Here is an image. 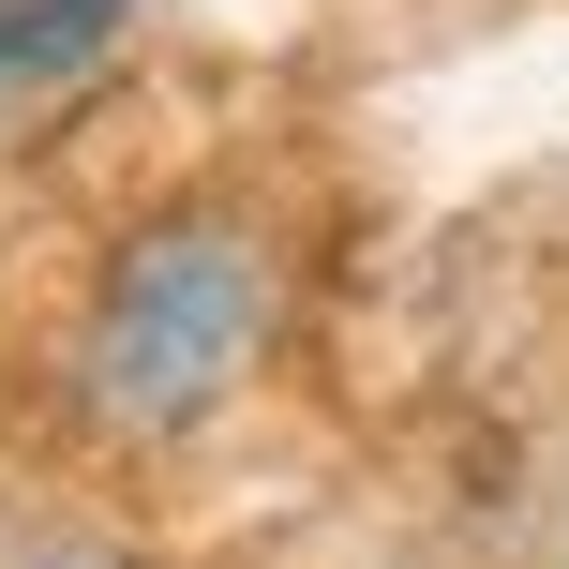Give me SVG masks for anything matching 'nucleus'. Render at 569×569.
<instances>
[{"instance_id":"obj_2","label":"nucleus","mask_w":569,"mask_h":569,"mask_svg":"<svg viewBox=\"0 0 569 569\" xmlns=\"http://www.w3.org/2000/svg\"><path fill=\"white\" fill-rule=\"evenodd\" d=\"M120 30V0H0V90L16 76H60V60H90Z\"/></svg>"},{"instance_id":"obj_1","label":"nucleus","mask_w":569,"mask_h":569,"mask_svg":"<svg viewBox=\"0 0 569 569\" xmlns=\"http://www.w3.org/2000/svg\"><path fill=\"white\" fill-rule=\"evenodd\" d=\"M256 330H270V270H256V240L210 226V210H196V226H150L136 256H120L106 315H90V405H106V420L180 435V420H210V405L240 390Z\"/></svg>"}]
</instances>
